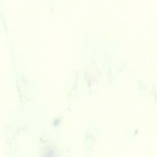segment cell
Segmentation results:
<instances>
[]
</instances>
